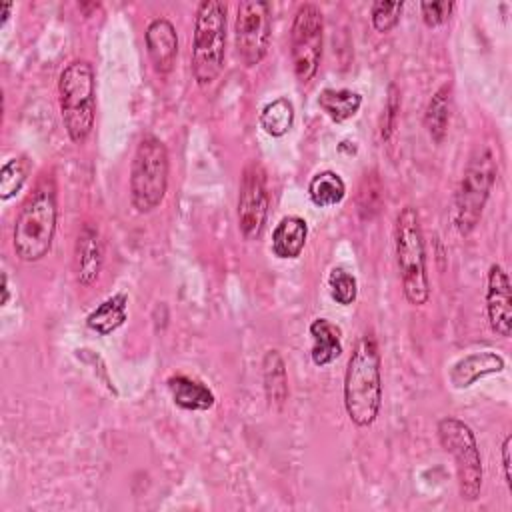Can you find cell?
<instances>
[{
    "label": "cell",
    "mask_w": 512,
    "mask_h": 512,
    "mask_svg": "<svg viewBox=\"0 0 512 512\" xmlns=\"http://www.w3.org/2000/svg\"><path fill=\"white\" fill-rule=\"evenodd\" d=\"M382 406L380 352L370 332L362 334L348 358L344 372V408L348 418L366 428L374 424Z\"/></svg>",
    "instance_id": "6da1fadb"
},
{
    "label": "cell",
    "mask_w": 512,
    "mask_h": 512,
    "mask_svg": "<svg viewBox=\"0 0 512 512\" xmlns=\"http://www.w3.org/2000/svg\"><path fill=\"white\" fill-rule=\"evenodd\" d=\"M58 222L56 186L52 178H42L22 202L12 230V246L22 262L42 260L54 242Z\"/></svg>",
    "instance_id": "7a4b0ae2"
},
{
    "label": "cell",
    "mask_w": 512,
    "mask_h": 512,
    "mask_svg": "<svg viewBox=\"0 0 512 512\" xmlns=\"http://www.w3.org/2000/svg\"><path fill=\"white\" fill-rule=\"evenodd\" d=\"M394 252L404 298L412 306H424L430 298V282L426 272V250L420 214L414 206H404L396 216Z\"/></svg>",
    "instance_id": "3957f363"
},
{
    "label": "cell",
    "mask_w": 512,
    "mask_h": 512,
    "mask_svg": "<svg viewBox=\"0 0 512 512\" xmlns=\"http://www.w3.org/2000/svg\"><path fill=\"white\" fill-rule=\"evenodd\" d=\"M58 102L66 134L82 144L92 128L96 114V80L88 60H72L58 78Z\"/></svg>",
    "instance_id": "277c9868"
},
{
    "label": "cell",
    "mask_w": 512,
    "mask_h": 512,
    "mask_svg": "<svg viewBox=\"0 0 512 512\" xmlns=\"http://www.w3.org/2000/svg\"><path fill=\"white\" fill-rule=\"evenodd\" d=\"M226 58V6L204 0L196 8L192 36V76L200 88L214 84Z\"/></svg>",
    "instance_id": "5b68a950"
},
{
    "label": "cell",
    "mask_w": 512,
    "mask_h": 512,
    "mask_svg": "<svg viewBox=\"0 0 512 512\" xmlns=\"http://www.w3.org/2000/svg\"><path fill=\"white\" fill-rule=\"evenodd\" d=\"M168 150L154 134H144L130 166V204L138 214L156 210L168 190Z\"/></svg>",
    "instance_id": "8992f818"
},
{
    "label": "cell",
    "mask_w": 512,
    "mask_h": 512,
    "mask_svg": "<svg viewBox=\"0 0 512 512\" xmlns=\"http://www.w3.org/2000/svg\"><path fill=\"white\" fill-rule=\"evenodd\" d=\"M496 182V162L488 148L476 150L460 178L452 204V224L458 234L468 236L480 222L490 190Z\"/></svg>",
    "instance_id": "52a82bcc"
},
{
    "label": "cell",
    "mask_w": 512,
    "mask_h": 512,
    "mask_svg": "<svg viewBox=\"0 0 512 512\" xmlns=\"http://www.w3.org/2000/svg\"><path fill=\"white\" fill-rule=\"evenodd\" d=\"M440 446L452 454L458 476V492L466 502H474L482 490V458L472 428L454 418L446 416L436 426Z\"/></svg>",
    "instance_id": "ba28073f"
},
{
    "label": "cell",
    "mask_w": 512,
    "mask_h": 512,
    "mask_svg": "<svg viewBox=\"0 0 512 512\" xmlns=\"http://www.w3.org/2000/svg\"><path fill=\"white\" fill-rule=\"evenodd\" d=\"M324 46V16L322 10L304 2L298 6L290 28V60L298 82L308 84L320 66Z\"/></svg>",
    "instance_id": "9c48e42d"
},
{
    "label": "cell",
    "mask_w": 512,
    "mask_h": 512,
    "mask_svg": "<svg viewBox=\"0 0 512 512\" xmlns=\"http://www.w3.org/2000/svg\"><path fill=\"white\" fill-rule=\"evenodd\" d=\"M272 38V8L264 0L240 2L234 22V46L244 66H258Z\"/></svg>",
    "instance_id": "30bf717a"
},
{
    "label": "cell",
    "mask_w": 512,
    "mask_h": 512,
    "mask_svg": "<svg viewBox=\"0 0 512 512\" xmlns=\"http://www.w3.org/2000/svg\"><path fill=\"white\" fill-rule=\"evenodd\" d=\"M268 184L266 172L258 162H248L242 170L240 190H238V230L244 240H256L262 236L268 218Z\"/></svg>",
    "instance_id": "8fae6325"
},
{
    "label": "cell",
    "mask_w": 512,
    "mask_h": 512,
    "mask_svg": "<svg viewBox=\"0 0 512 512\" xmlns=\"http://www.w3.org/2000/svg\"><path fill=\"white\" fill-rule=\"evenodd\" d=\"M486 316L494 334L508 338L512 334V288L508 272L500 264H490L486 274Z\"/></svg>",
    "instance_id": "7c38bea8"
},
{
    "label": "cell",
    "mask_w": 512,
    "mask_h": 512,
    "mask_svg": "<svg viewBox=\"0 0 512 512\" xmlns=\"http://www.w3.org/2000/svg\"><path fill=\"white\" fill-rule=\"evenodd\" d=\"M146 40V52L152 62V68L158 74H168L174 68L176 56H178V34L174 24L160 16L154 18L144 32Z\"/></svg>",
    "instance_id": "4fadbf2b"
},
{
    "label": "cell",
    "mask_w": 512,
    "mask_h": 512,
    "mask_svg": "<svg viewBox=\"0 0 512 512\" xmlns=\"http://www.w3.org/2000/svg\"><path fill=\"white\" fill-rule=\"evenodd\" d=\"M104 262V248L100 234L94 226L84 224L78 232L76 244H74V272L76 280L82 286H90L100 276Z\"/></svg>",
    "instance_id": "5bb4252c"
},
{
    "label": "cell",
    "mask_w": 512,
    "mask_h": 512,
    "mask_svg": "<svg viewBox=\"0 0 512 512\" xmlns=\"http://www.w3.org/2000/svg\"><path fill=\"white\" fill-rule=\"evenodd\" d=\"M504 366V358L492 350L472 352L452 364L448 378L456 390H464L488 374H500Z\"/></svg>",
    "instance_id": "9a60e30c"
},
{
    "label": "cell",
    "mask_w": 512,
    "mask_h": 512,
    "mask_svg": "<svg viewBox=\"0 0 512 512\" xmlns=\"http://www.w3.org/2000/svg\"><path fill=\"white\" fill-rule=\"evenodd\" d=\"M308 332L312 336L310 358L316 366H328L342 354V332L328 318H314Z\"/></svg>",
    "instance_id": "2e32d148"
},
{
    "label": "cell",
    "mask_w": 512,
    "mask_h": 512,
    "mask_svg": "<svg viewBox=\"0 0 512 512\" xmlns=\"http://www.w3.org/2000/svg\"><path fill=\"white\" fill-rule=\"evenodd\" d=\"M168 390L172 394V400L176 406H180L182 410H192V412H200V410H210L216 402L212 390L202 384L196 378H190L186 374H174L168 378Z\"/></svg>",
    "instance_id": "e0dca14e"
},
{
    "label": "cell",
    "mask_w": 512,
    "mask_h": 512,
    "mask_svg": "<svg viewBox=\"0 0 512 512\" xmlns=\"http://www.w3.org/2000/svg\"><path fill=\"white\" fill-rule=\"evenodd\" d=\"M262 380L268 406L272 410H282L288 400V372L282 354L274 348L266 350L262 358Z\"/></svg>",
    "instance_id": "ac0fdd59"
},
{
    "label": "cell",
    "mask_w": 512,
    "mask_h": 512,
    "mask_svg": "<svg viewBox=\"0 0 512 512\" xmlns=\"http://www.w3.org/2000/svg\"><path fill=\"white\" fill-rule=\"evenodd\" d=\"M308 224L300 216H284L272 232V252L278 258H298L306 246Z\"/></svg>",
    "instance_id": "d6986e66"
},
{
    "label": "cell",
    "mask_w": 512,
    "mask_h": 512,
    "mask_svg": "<svg viewBox=\"0 0 512 512\" xmlns=\"http://www.w3.org/2000/svg\"><path fill=\"white\" fill-rule=\"evenodd\" d=\"M128 296L124 292L112 294L104 302H100L86 318V324L90 330L98 332L100 336H106L114 330H118L128 316Z\"/></svg>",
    "instance_id": "ffe728a7"
},
{
    "label": "cell",
    "mask_w": 512,
    "mask_h": 512,
    "mask_svg": "<svg viewBox=\"0 0 512 512\" xmlns=\"http://www.w3.org/2000/svg\"><path fill=\"white\" fill-rule=\"evenodd\" d=\"M450 116H452V86L442 84L428 100V106L424 112V126L436 144H440L446 138Z\"/></svg>",
    "instance_id": "44dd1931"
},
{
    "label": "cell",
    "mask_w": 512,
    "mask_h": 512,
    "mask_svg": "<svg viewBox=\"0 0 512 512\" xmlns=\"http://www.w3.org/2000/svg\"><path fill=\"white\" fill-rule=\"evenodd\" d=\"M318 106L330 120L344 122L356 116L362 106V96L348 88H324L318 96Z\"/></svg>",
    "instance_id": "7402d4cb"
},
{
    "label": "cell",
    "mask_w": 512,
    "mask_h": 512,
    "mask_svg": "<svg viewBox=\"0 0 512 512\" xmlns=\"http://www.w3.org/2000/svg\"><path fill=\"white\" fill-rule=\"evenodd\" d=\"M308 196L314 206L318 208H330L344 200L346 196V184L334 170H322L318 172L310 184H308Z\"/></svg>",
    "instance_id": "603a6c76"
},
{
    "label": "cell",
    "mask_w": 512,
    "mask_h": 512,
    "mask_svg": "<svg viewBox=\"0 0 512 512\" xmlns=\"http://www.w3.org/2000/svg\"><path fill=\"white\" fill-rule=\"evenodd\" d=\"M260 128L274 138L284 136L294 124V106L288 98H276L268 102L258 116Z\"/></svg>",
    "instance_id": "cb8c5ba5"
},
{
    "label": "cell",
    "mask_w": 512,
    "mask_h": 512,
    "mask_svg": "<svg viewBox=\"0 0 512 512\" xmlns=\"http://www.w3.org/2000/svg\"><path fill=\"white\" fill-rule=\"evenodd\" d=\"M28 168H30V164L24 156H14L4 162V166L0 170V198L2 200H10L16 192H20V188L26 182Z\"/></svg>",
    "instance_id": "d4e9b609"
},
{
    "label": "cell",
    "mask_w": 512,
    "mask_h": 512,
    "mask_svg": "<svg viewBox=\"0 0 512 512\" xmlns=\"http://www.w3.org/2000/svg\"><path fill=\"white\" fill-rule=\"evenodd\" d=\"M328 286H330V296L336 304L348 306L356 300L358 296V282L356 278L346 272L344 268H334L328 276Z\"/></svg>",
    "instance_id": "484cf974"
},
{
    "label": "cell",
    "mask_w": 512,
    "mask_h": 512,
    "mask_svg": "<svg viewBox=\"0 0 512 512\" xmlns=\"http://www.w3.org/2000/svg\"><path fill=\"white\" fill-rule=\"evenodd\" d=\"M402 8H404V2H384V0L374 2L370 8V20L374 30L386 34L392 28H396V24L400 22Z\"/></svg>",
    "instance_id": "4316f807"
},
{
    "label": "cell",
    "mask_w": 512,
    "mask_h": 512,
    "mask_svg": "<svg viewBox=\"0 0 512 512\" xmlns=\"http://www.w3.org/2000/svg\"><path fill=\"white\" fill-rule=\"evenodd\" d=\"M380 204H382V186L374 174H366L358 194V210L362 218H372L374 214H378Z\"/></svg>",
    "instance_id": "83f0119b"
},
{
    "label": "cell",
    "mask_w": 512,
    "mask_h": 512,
    "mask_svg": "<svg viewBox=\"0 0 512 512\" xmlns=\"http://www.w3.org/2000/svg\"><path fill=\"white\" fill-rule=\"evenodd\" d=\"M398 114H400V92H398L396 84H390L384 114H382V124H380V138L382 140H390V136L394 134L396 124H398Z\"/></svg>",
    "instance_id": "f1b7e54d"
},
{
    "label": "cell",
    "mask_w": 512,
    "mask_h": 512,
    "mask_svg": "<svg viewBox=\"0 0 512 512\" xmlns=\"http://www.w3.org/2000/svg\"><path fill=\"white\" fill-rule=\"evenodd\" d=\"M452 8H454V2H450V0H432V2L420 4V14H422L424 24L432 28V26L444 24L450 18Z\"/></svg>",
    "instance_id": "f546056e"
},
{
    "label": "cell",
    "mask_w": 512,
    "mask_h": 512,
    "mask_svg": "<svg viewBox=\"0 0 512 512\" xmlns=\"http://www.w3.org/2000/svg\"><path fill=\"white\" fill-rule=\"evenodd\" d=\"M510 444H512V436L508 434L502 442V468H504V480H506V486L512 488V476H510Z\"/></svg>",
    "instance_id": "4dcf8cb0"
},
{
    "label": "cell",
    "mask_w": 512,
    "mask_h": 512,
    "mask_svg": "<svg viewBox=\"0 0 512 512\" xmlns=\"http://www.w3.org/2000/svg\"><path fill=\"white\" fill-rule=\"evenodd\" d=\"M10 300V286H8V274L2 272V298H0V304L6 306Z\"/></svg>",
    "instance_id": "1f68e13d"
},
{
    "label": "cell",
    "mask_w": 512,
    "mask_h": 512,
    "mask_svg": "<svg viewBox=\"0 0 512 512\" xmlns=\"http://www.w3.org/2000/svg\"><path fill=\"white\" fill-rule=\"evenodd\" d=\"M12 8H14V4L12 2H0V16H2V26L6 24V20H8V16L12 14Z\"/></svg>",
    "instance_id": "d6a6232c"
}]
</instances>
